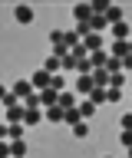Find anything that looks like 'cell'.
Here are the masks:
<instances>
[{
  "instance_id": "cell-1",
  "label": "cell",
  "mask_w": 132,
  "mask_h": 158,
  "mask_svg": "<svg viewBox=\"0 0 132 158\" xmlns=\"http://www.w3.org/2000/svg\"><path fill=\"white\" fill-rule=\"evenodd\" d=\"M30 86H33V92H43V89H53V76L50 73H43V69H36L30 76Z\"/></svg>"
},
{
  "instance_id": "cell-2",
  "label": "cell",
  "mask_w": 132,
  "mask_h": 158,
  "mask_svg": "<svg viewBox=\"0 0 132 158\" xmlns=\"http://www.w3.org/2000/svg\"><path fill=\"white\" fill-rule=\"evenodd\" d=\"M10 96H17L20 102H27V99L33 96V86H30V79H17V82L10 86Z\"/></svg>"
},
{
  "instance_id": "cell-3",
  "label": "cell",
  "mask_w": 132,
  "mask_h": 158,
  "mask_svg": "<svg viewBox=\"0 0 132 158\" xmlns=\"http://www.w3.org/2000/svg\"><path fill=\"white\" fill-rule=\"evenodd\" d=\"M83 49L86 53H99V49H106V40L99 33H89V36H83Z\"/></svg>"
},
{
  "instance_id": "cell-4",
  "label": "cell",
  "mask_w": 132,
  "mask_h": 158,
  "mask_svg": "<svg viewBox=\"0 0 132 158\" xmlns=\"http://www.w3.org/2000/svg\"><path fill=\"white\" fill-rule=\"evenodd\" d=\"M109 36L112 40H132V27L122 20V23H116V27H109Z\"/></svg>"
},
{
  "instance_id": "cell-5",
  "label": "cell",
  "mask_w": 132,
  "mask_h": 158,
  "mask_svg": "<svg viewBox=\"0 0 132 158\" xmlns=\"http://www.w3.org/2000/svg\"><path fill=\"white\" fill-rule=\"evenodd\" d=\"M56 106H60L63 112H66V109H76V106H79V99H76V92H70V89H66V92H60Z\"/></svg>"
},
{
  "instance_id": "cell-6",
  "label": "cell",
  "mask_w": 132,
  "mask_h": 158,
  "mask_svg": "<svg viewBox=\"0 0 132 158\" xmlns=\"http://www.w3.org/2000/svg\"><path fill=\"white\" fill-rule=\"evenodd\" d=\"M73 17H76V23H89L92 20V7L89 3H76V7H73Z\"/></svg>"
},
{
  "instance_id": "cell-7",
  "label": "cell",
  "mask_w": 132,
  "mask_h": 158,
  "mask_svg": "<svg viewBox=\"0 0 132 158\" xmlns=\"http://www.w3.org/2000/svg\"><path fill=\"white\" fill-rule=\"evenodd\" d=\"M109 56H116V59L129 56V40H112V46H109Z\"/></svg>"
},
{
  "instance_id": "cell-8",
  "label": "cell",
  "mask_w": 132,
  "mask_h": 158,
  "mask_svg": "<svg viewBox=\"0 0 132 158\" xmlns=\"http://www.w3.org/2000/svg\"><path fill=\"white\" fill-rule=\"evenodd\" d=\"M40 122H43V109H27V112H23V125L27 128L40 125Z\"/></svg>"
},
{
  "instance_id": "cell-9",
  "label": "cell",
  "mask_w": 132,
  "mask_h": 158,
  "mask_svg": "<svg viewBox=\"0 0 132 158\" xmlns=\"http://www.w3.org/2000/svg\"><path fill=\"white\" fill-rule=\"evenodd\" d=\"M122 17H126V13H122L119 3H109V10H106V23H109V27H116V23H122Z\"/></svg>"
},
{
  "instance_id": "cell-10",
  "label": "cell",
  "mask_w": 132,
  "mask_h": 158,
  "mask_svg": "<svg viewBox=\"0 0 132 158\" xmlns=\"http://www.w3.org/2000/svg\"><path fill=\"white\" fill-rule=\"evenodd\" d=\"M13 20H17V23H33V7L20 3V7L13 10Z\"/></svg>"
},
{
  "instance_id": "cell-11",
  "label": "cell",
  "mask_w": 132,
  "mask_h": 158,
  "mask_svg": "<svg viewBox=\"0 0 132 158\" xmlns=\"http://www.w3.org/2000/svg\"><path fill=\"white\" fill-rule=\"evenodd\" d=\"M92 89H96V86H92V76H79V79H76V96H83V99H86Z\"/></svg>"
},
{
  "instance_id": "cell-12",
  "label": "cell",
  "mask_w": 132,
  "mask_h": 158,
  "mask_svg": "<svg viewBox=\"0 0 132 158\" xmlns=\"http://www.w3.org/2000/svg\"><path fill=\"white\" fill-rule=\"evenodd\" d=\"M36 96H40V106L43 109H50V106H56L60 92H56V89H43V92H36Z\"/></svg>"
},
{
  "instance_id": "cell-13",
  "label": "cell",
  "mask_w": 132,
  "mask_h": 158,
  "mask_svg": "<svg viewBox=\"0 0 132 158\" xmlns=\"http://www.w3.org/2000/svg\"><path fill=\"white\" fill-rule=\"evenodd\" d=\"M89 33H109V23H106V17H96V13H92V20H89Z\"/></svg>"
},
{
  "instance_id": "cell-14",
  "label": "cell",
  "mask_w": 132,
  "mask_h": 158,
  "mask_svg": "<svg viewBox=\"0 0 132 158\" xmlns=\"http://www.w3.org/2000/svg\"><path fill=\"white\" fill-rule=\"evenodd\" d=\"M23 135H27V125H23V122H17V125H7V142H20Z\"/></svg>"
},
{
  "instance_id": "cell-15",
  "label": "cell",
  "mask_w": 132,
  "mask_h": 158,
  "mask_svg": "<svg viewBox=\"0 0 132 158\" xmlns=\"http://www.w3.org/2000/svg\"><path fill=\"white\" fill-rule=\"evenodd\" d=\"M43 118L56 125V122H63V109H60V106H50V109H43Z\"/></svg>"
},
{
  "instance_id": "cell-16",
  "label": "cell",
  "mask_w": 132,
  "mask_h": 158,
  "mask_svg": "<svg viewBox=\"0 0 132 158\" xmlns=\"http://www.w3.org/2000/svg\"><path fill=\"white\" fill-rule=\"evenodd\" d=\"M76 109H79V118H92V115H96V112H99V109L92 106L89 99H83V102H79V106H76Z\"/></svg>"
},
{
  "instance_id": "cell-17",
  "label": "cell",
  "mask_w": 132,
  "mask_h": 158,
  "mask_svg": "<svg viewBox=\"0 0 132 158\" xmlns=\"http://www.w3.org/2000/svg\"><path fill=\"white\" fill-rule=\"evenodd\" d=\"M10 158H27V138L10 142Z\"/></svg>"
},
{
  "instance_id": "cell-18",
  "label": "cell",
  "mask_w": 132,
  "mask_h": 158,
  "mask_svg": "<svg viewBox=\"0 0 132 158\" xmlns=\"http://www.w3.org/2000/svg\"><path fill=\"white\" fill-rule=\"evenodd\" d=\"M63 69V63L56 56H46V63H43V73H50V76H56V73H60Z\"/></svg>"
},
{
  "instance_id": "cell-19",
  "label": "cell",
  "mask_w": 132,
  "mask_h": 158,
  "mask_svg": "<svg viewBox=\"0 0 132 158\" xmlns=\"http://www.w3.org/2000/svg\"><path fill=\"white\" fill-rule=\"evenodd\" d=\"M63 122H66V125H79V122H83V118H79V109H66V112H63Z\"/></svg>"
},
{
  "instance_id": "cell-20",
  "label": "cell",
  "mask_w": 132,
  "mask_h": 158,
  "mask_svg": "<svg viewBox=\"0 0 132 158\" xmlns=\"http://www.w3.org/2000/svg\"><path fill=\"white\" fill-rule=\"evenodd\" d=\"M86 99H89V102H92L96 109H99V106H106V89H92V92H89Z\"/></svg>"
},
{
  "instance_id": "cell-21",
  "label": "cell",
  "mask_w": 132,
  "mask_h": 158,
  "mask_svg": "<svg viewBox=\"0 0 132 158\" xmlns=\"http://www.w3.org/2000/svg\"><path fill=\"white\" fill-rule=\"evenodd\" d=\"M106 73H109V76H116V73H122V59L109 56V59H106Z\"/></svg>"
},
{
  "instance_id": "cell-22",
  "label": "cell",
  "mask_w": 132,
  "mask_h": 158,
  "mask_svg": "<svg viewBox=\"0 0 132 158\" xmlns=\"http://www.w3.org/2000/svg\"><path fill=\"white\" fill-rule=\"evenodd\" d=\"M126 86V73H116V76H109V89H122Z\"/></svg>"
},
{
  "instance_id": "cell-23",
  "label": "cell",
  "mask_w": 132,
  "mask_h": 158,
  "mask_svg": "<svg viewBox=\"0 0 132 158\" xmlns=\"http://www.w3.org/2000/svg\"><path fill=\"white\" fill-rule=\"evenodd\" d=\"M89 135V128H86V122H79V125H73V138H86Z\"/></svg>"
},
{
  "instance_id": "cell-24",
  "label": "cell",
  "mask_w": 132,
  "mask_h": 158,
  "mask_svg": "<svg viewBox=\"0 0 132 158\" xmlns=\"http://www.w3.org/2000/svg\"><path fill=\"white\" fill-rule=\"evenodd\" d=\"M122 96V89H106V102H119Z\"/></svg>"
},
{
  "instance_id": "cell-25",
  "label": "cell",
  "mask_w": 132,
  "mask_h": 158,
  "mask_svg": "<svg viewBox=\"0 0 132 158\" xmlns=\"http://www.w3.org/2000/svg\"><path fill=\"white\" fill-rule=\"evenodd\" d=\"M50 43H53V46H60V43H63V33H60V30H50Z\"/></svg>"
},
{
  "instance_id": "cell-26",
  "label": "cell",
  "mask_w": 132,
  "mask_h": 158,
  "mask_svg": "<svg viewBox=\"0 0 132 158\" xmlns=\"http://www.w3.org/2000/svg\"><path fill=\"white\" fill-rule=\"evenodd\" d=\"M122 132H132V112H126V115H122Z\"/></svg>"
},
{
  "instance_id": "cell-27",
  "label": "cell",
  "mask_w": 132,
  "mask_h": 158,
  "mask_svg": "<svg viewBox=\"0 0 132 158\" xmlns=\"http://www.w3.org/2000/svg\"><path fill=\"white\" fill-rule=\"evenodd\" d=\"M122 73H132V53H129V56H122Z\"/></svg>"
},
{
  "instance_id": "cell-28",
  "label": "cell",
  "mask_w": 132,
  "mask_h": 158,
  "mask_svg": "<svg viewBox=\"0 0 132 158\" xmlns=\"http://www.w3.org/2000/svg\"><path fill=\"white\" fill-rule=\"evenodd\" d=\"M119 142H122L126 148H132V132H122V135H119Z\"/></svg>"
},
{
  "instance_id": "cell-29",
  "label": "cell",
  "mask_w": 132,
  "mask_h": 158,
  "mask_svg": "<svg viewBox=\"0 0 132 158\" xmlns=\"http://www.w3.org/2000/svg\"><path fill=\"white\" fill-rule=\"evenodd\" d=\"M0 158H10V142H0Z\"/></svg>"
},
{
  "instance_id": "cell-30",
  "label": "cell",
  "mask_w": 132,
  "mask_h": 158,
  "mask_svg": "<svg viewBox=\"0 0 132 158\" xmlns=\"http://www.w3.org/2000/svg\"><path fill=\"white\" fill-rule=\"evenodd\" d=\"M7 92H10V89H7L3 82H0V102H3V96H7Z\"/></svg>"
},
{
  "instance_id": "cell-31",
  "label": "cell",
  "mask_w": 132,
  "mask_h": 158,
  "mask_svg": "<svg viewBox=\"0 0 132 158\" xmlns=\"http://www.w3.org/2000/svg\"><path fill=\"white\" fill-rule=\"evenodd\" d=\"M129 53H132V40H129Z\"/></svg>"
},
{
  "instance_id": "cell-32",
  "label": "cell",
  "mask_w": 132,
  "mask_h": 158,
  "mask_svg": "<svg viewBox=\"0 0 132 158\" xmlns=\"http://www.w3.org/2000/svg\"><path fill=\"white\" fill-rule=\"evenodd\" d=\"M129 158H132V148H129Z\"/></svg>"
},
{
  "instance_id": "cell-33",
  "label": "cell",
  "mask_w": 132,
  "mask_h": 158,
  "mask_svg": "<svg viewBox=\"0 0 132 158\" xmlns=\"http://www.w3.org/2000/svg\"><path fill=\"white\" fill-rule=\"evenodd\" d=\"M106 158H109V155H106Z\"/></svg>"
}]
</instances>
